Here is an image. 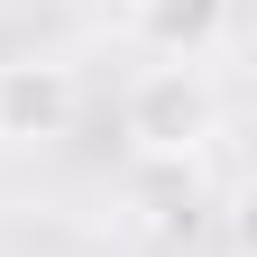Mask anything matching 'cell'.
Instances as JSON below:
<instances>
[{
    "label": "cell",
    "mask_w": 257,
    "mask_h": 257,
    "mask_svg": "<svg viewBox=\"0 0 257 257\" xmlns=\"http://www.w3.org/2000/svg\"><path fill=\"white\" fill-rule=\"evenodd\" d=\"M119 128L138 147V166H193L220 138V83L202 64H147L119 101Z\"/></svg>",
    "instance_id": "obj_1"
},
{
    "label": "cell",
    "mask_w": 257,
    "mask_h": 257,
    "mask_svg": "<svg viewBox=\"0 0 257 257\" xmlns=\"http://www.w3.org/2000/svg\"><path fill=\"white\" fill-rule=\"evenodd\" d=\"M74 110H83L74 64H55V55L0 64V147H46V138L74 128Z\"/></svg>",
    "instance_id": "obj_2"
},
{
    "label": "cell",
    "mask_w": 257,
    "mask_h": 257,
    "mask_svg": "<svg viewBox=\"0 0 257 257\" xmlns=\"http://www.w3.org/2000/svg\"><path fill=\"white\" fill-rule=\"evenodd\" d=\"M138 37L156 46V64H202L230 37V0H138Z\"/></svg>",
    "instance_id": "obj_3"
},
{
    "label": "cell",
    "mask_w": 257,
    "mask_h": 257,
    "mask_svg": "<svg viewBox=\"0 0 257 257\" xmlns=\"http://www.w3.org/2000/svg\"><path fill=\"white\" fill-rule=\"evenodd\" d=\"M202 211H211V193H202V156H193V166H147V230H202Z\"/></svg>",
    "instance_id": "obj_4"
},
{
    "label": "cell",
    "mask_w": 257,
    "mask_h": 257,
    "mask_svg": "<svg viewBox=\"0 0 257 257\" xmlns=\"http://www.w3.org/2000/svg\"><path fill=\"white\" fill-rule=\"evenodd\" d=\"M128 10H138V0H128Z\"/></svg>",
    "instance_id": "obj_5"
}]
</instances>
